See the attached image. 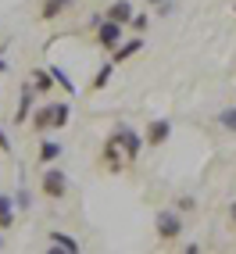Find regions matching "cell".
<instances>
[{
    "label": "cell",
    "instance_id": "obj_1",
    "mask_svg": "<svg viewBox=\"0 0 236 254\" xmlns=\"http://www.w3.org/2000/svg\"><path fill=\"white\" fill-rule=\"evenodd\" d=\"M72 122V104L68 100H54V104H43L32 111V129L47 132V129H64Z\"/></svg>",
    "mask_w": 236,
    "mask_h": 254
},
{
    "label": "cell",
    "instance_id": "obj_2",
    "mask_svg": "<svg viewBox=\"0 0 236 254\" xmlns=\"http://www.w3.org/2000/svg\"><path fill=\"white\" fill-rule=\"evenodd\" d=\"M154 233H158L161 244H176L179 236H182V215L176 208H161L154 215Z\"/></svg>",
    "mask_w": 236,
    "mask_h": 254
},
{
    "label": "cell",
    "instance_id": "obj_3",
    "mask_svg": "<svg viewBox=\"0 0 236 254\" xmlns=\"http://www.w3.org/2000/svg\"><path fill=\"white\" fill-rule=\"evenodd\" d=\"M115 140H118V147H122L125 161H136V158L143 154V136H140L129 122H118V126H115Z\"/></svg>",
    "mask_w": 236,
    "mask_h": 254
},
{
    "label": "cell",
    "instance_id": "obj_4",
    "mask_svg": "<svg viewBox=\"0 0 236 254\" xmlns=\"http://www.w3.org/2000/svg\"><path fill=\"white\" fill-rule=\"evenodd\" d=\"M40 190H43L47 200H64L68 197V176H64L61 168H47L40 176Z\"/></svg>",
    "mask_w": 236,
    "mask_h": 254
},
{
    "label": "cell",
    "instance_id": "obj_5",
    "mask_svg": "<svg viewBox=\"0 0 236 254\" xmlns=\"http://www.w3.org/2000/svg\"><path fill=\"white\" fill-rule=\"evenodd\" d=\"M93 32H97V43L104 47V50H115L118 43H122V36H125V25H118L111 18H100V25Z\"/></svg>",
    "mask_w": 236,
    "mask_h": 254
},
{
    "label": "cell",
    "instance_id": "obj_6",
    "mask_svg": "<svg viewBox=\"0 0 236 254\" xmlns=\"http://www.w3.org/2000/svg\"><path fill=\"white\" fill-rule=\"evenodd\" d=\"M172 140V122L168 118H154V122H147V132H143V143L147 147H165Z\"/></svg>",
    "mask_w": 236,
    "mask_h": 254
},
{
    "label": "cell",
    "instance_id": "obj_7",
    "mask_svg": "<svg viewBox=\"0 0 236 254\" xmlns=\"http://www.w3.org/2000/svg\"><path fill=\"white\" fill-rule=\"evenodd\" d=\"M143 47H147V40H143V36H122V43L111 50V61H115V64H125L129 58H136Z\"/></svg>",
    "mask_w": 236,
    "mask_h": 254
},
{
    "label": "cell",
    "instance_id": "obj_8",
    "mask_svg": "<svg viewBox=\"0 0 236 254\" xmlns=\"http://www.w3.org/2000/svg\"><path fill=\"white\" fill-rule=\"evenodd\" d=\"M100 158H104V168H108V172H122V168L129 165L125 154H122V147H118V140H115V132L104 140V154H100Z\"/></svg>",
    "mask_w": 236,
    "mask_h": 254
},
{
    "label": "cell",
    "instance_id": "obj_9",
    "mask_svg": "<svg viewBox=\"0 0 236 254\" xmlns=\"http://www.w3.org/2000/svg\"><path fill=\"white\" fill-rule=\"evenodd\" d=\"M47 244L54 247V251H64V254H79V251H82L75 236H72V233H61V229H50V233H47Z\"/></svg>",
    "mask_w": 236,
    "mask_h": 254
},
{
    "label": "cell",
    "instance_id": "obj_10",
    "mask_svg": "<svg viewBox=\"0 0 236 254\" xmlns=\"http://www.w3.org/2000/svg\"><path fill=\"white\" fill-rule=\"evenodd\" d=\"M32 97H36V90H32V82H25V86L18 90V111H14V126H25V122H29Z\"/></svg>",
    "mask_w": 236,
    "mask_h": 254
},
{
    "label": "cell",
    "instance_id": "obj_11",
    "mask_svg": "<svg viewBox=\"0 0 236 254\" xmlns=\"http://www.w3.org/2000/svg\"><path fill=\"white\" fill-rule=\"evenodd\" d=\"M132 7L129 0H115V4H108L104 7V18H111V22H118V25H129V18H132Z\"/></svg>",
    "mask_w": 236,
    "mask_h": 254
},
{
    "label": "cell",
    "instance_id": "obj_12",
    "mask_svg": "<svg viewBox=\"0 0 236 254\" xmlns=\"http://www.w3.org/2000/svg\"><path fill=\"white\" fill-rule=\"evenodd\" d=\"M47 72H50V79H54V86H61V93H64V97H75V82H72V75L64 72L61 64H50Z\"/></svg>",
    "mask_w": 236,
    "mask_h": 254
},
{
    "label": "cell",
    "instance_id": "obj_13",
    "mask_svg": "<svg viewBox=\"0 0 236 254\" xmlns=\"http://www.w3.org/2000/svg\"><path fill=\"white\" fill-rule=\"evenodd\" d=\"M61 154H64V147H61L58 140H43V143H40V150H36V158H40L43 165H54V161H61Z\"/></svg>",
    "mask_w": 236,
    "mask_h": 254
},
{
    "label": "cell",
    "instance_id": "obj_14",
    "mask_svg": "<svg viewBox=\"0 0 236 254\" xmlns=\"http://www.w3.org/2000/svg\"><path fill=\"white\" fill-rule=\"evenodd\" d=\"M72 7V0H43V7H40V18L43 22H54L58 14H64Z\"/></svg>",
    "mask_w": 236,
    "mask_h": 254
},
{
    "label": "cell",
    "instance_id": "obj_15",
    "mask_svg": "<svg viewBox=\"0 0 236 254\" xmlns=\"http://www.w3.org/2000/svg\"><path fill=\"white\" fill-rule=\"evenodd\" d=\"M14 226V197H7V193H0V229H11Z\"/></svg>",
    "mask_w": 236,
    "mask_h": 254
},
{
    "label": "cell",
    "instance_id": "obj_16",
    "mask_svg": "<svg viewBox=\"0 0 236 254\" xmlns=\"http://www.w3.org/2000/svg\"><path fill=\"white\" fill-rule=\"evenodd\" d=\"M29 82H32V90H36V93H50V90H54V79H50L47 68H32Z\"/></svg>",
    "mask_w": 236,
    "mask_h": 254
},
{
    "label": "cell",
    "instance_id": "obj_17",
    "mask_svg": "<svg viewBox=\"0 0 236 254\" xmlns=\"http://www.w3.org/2000/svg\"><path fill=\"white\" fill-rule=\"evenodd\" d=\"M115 68H118L115 61H104V64H100V72L93 75V90H104L108 82H111V75H115Z\"/></svg>",
    "mask_w": 236,
    "mask_h": 254
},
{
    "label": "cell",
    "instance_id": "obj_18",
    "mask_svg": "<svg viewBox=\"0 0 236 254\" xmlns=\"http://www.w3.org/2000/svg\"><path fill=\"white\" fill-rule=\"evenodd\" d=\"M147 25H150V14H143V11H132L129 29H132V32H147Z\"/></svg>",
    "mask_w": 236,
    "mask_h": 254
},
{
    "label": "cell",
    "instance_id": "obj_19",
    "mask_svg": "<svg viewBox=\"0 0 236 254\" xmlns=\"http://www.w3.org/2000/svg\"><path fill=\"white\" fill-rule=\"evenodd\" d=\"M218 122H222V129H229V132H236V108H226L222 115H218Z\"/></svg>",
    "mask_w": 236,
    "mask_h": 254
},
{
    "label": "cell",
    "instance_id": "obj_20",
    "mask_svg": "<svg viewBox=\"0 0 236 254\" xmlns=\"http://www.w3.org/2000/svg\"><path fill=\"white\" fill-rule=\"evenodd\" d=\"M14 208H29V190H25V183L18 186V193H14Z\"/></svg>",
    "mask_w": 236,
    "mask_h": 254
},
{
    "label": "cell",
    "instance_id": "obj_21",
    "mask_svg": "<svg viewBox=\"0 0 236 254\" xmlns=\"http://www.w3.org/2000/svg\"><path fill=\"white\" fill-rule=\"evenodd\" d=\"M193 208H197L193 197H179V200H176V211H193Z\"/></svg>",
    "mask_w": 236,
    "mask_h": 254
},
{
    "label": "cell",
    "instance_id": "obj_22",
    "mask_svg": "<svg viewBox=\"0 0 236 254\" xmlns=\"http://www.w3.org/2000/svg\"><path fill=\"white\" fill-rule=\"evenodd\" d=\"M0 150H4V154H11V150H14V143H11V136L4 132V126H0Z\"/></svg>",
    "mask_w": 236,
    "mask_h": 254
},
{
    "label": "cell",
    "instance_id": "obj_23",
    "mask_svg": "<svg viewBox=\"0 0 236 254\" xmlns=\"http://www.w3.org/2000/svg\"><path fill=\"white\" fill-rule=\"evenodd\" d=\"M100 18H104V11H93V14H90V29H97V25H100Z\"/></svg>",
    "mask_w": 236,
    "mask_h": 254
},
{
    "label": "cell",
    "instance_id": "obj_24",
    "mask_svg": "<svg viewBox=\"0 0 236 254\" xmlns=\"http://www.w3.org/2000/svg\"><path fill=\"white\" fill-rule=\"evenodd\" d=\"M229 218H233V226H236V200L229 204Z\"/></svg>",
    "mask_w": 236,
    "mask_h": 254
},
{
    "label": "cell",
    "instance_id": "obj_25",
    "mask_svg": "<svg viewBox=\"0 0 236 254\" xmlns=\"http://www.w3.org/2000/svg\"><path fill=\"white\" fill-rule=\"evenodd\" d=\"M7 68H11V64H7V58H4V54H0V72H7Z\"/></svg>",
    "mask_w": 236,
    "mask_h": 254
},
{
    "label": "cell",
    "instance_id": "obj_26",
    "mask_svg": "<svg viewBox=\"0 0 236 254\" xmlns=\"http://www.w3.org/2000/svg\"><path fill=\"white\" fill-rule=\"evenodd\" d=\"M233 14H236V4H233Z\"/></svg>",
    "mask_w": 236,
    "mask_h": 254
}]
</instances>
